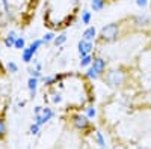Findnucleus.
Returning a JSON list of instances; mask_svg holds the SVG:
<instances>
[{
    "mask_svg": "<svg viewBox=\"0 0 151 149\" xmlns=\"http://www.w3.org/2000/svg\"><path fill=\"white\" fill-rule=\"evenodd\" d=\"M44 103L47 107H62L65 111H79L94 103L91 78L79 72H59L44 83Z\"/></svg>",
    "mask_w": 151,
    "mask_h": 149,
    "instance_id": "f257e3e1",
    "label": "nucleus"
},
{
    "mask_svg": "<svg viewBox=\"0 0 151 149\" xmlns=\"http://www.w3.org/2000/svg\"><path fill=\"white\" fill-rule=\"evenodd\" d=\"M82 0H42V23L50 32H62L77 21Z\"/></svg>",
    "mask_w": 151,
    "mask_h": 149,
    "instance_id": "f03ea898",
    "label": "nucleus"
},
{
    "mask_svg": "<svg viewBox=\"0 0 151 149\" xmlns=\"http://www.w3.org/2000/svg\"><path fill=\"white\" fill-rule=\"evenodd\" d=\"M3 5L9 23L24 30L33 23L42 0H3Z\"/></svg>",
    "mask_w": 151,
    "mask_h": 149,
    "instance_id": "7ed1b4c3",
    "label": "nucleus"
},
{
    "mask_svg": "<svg viewBox=\"0 0 151 149\" xmlns=\"http://www.w3.org/2000/svg\"><path fill=\"white\" fill-rule=\"evenodd\" d=\"M12 78L6 65L0 59V140H3L8 134V111L11 106Z\"/></svg>",
    "mask_w": 151,
    "mask_h": 149,
    "instance_id": "20e7f679",
    "label": "nucleus"
},
{
    "mask_svg": "<svg viewBox=\"0 0 151 149\" xmlns=\"http://www.w3.org/2000/svg\"><path fill=\"white\" fill-rule=\"evenodd\" d=\"M101 77H103L104 83L107 86H110V88H119V86L124 84L125 78H127V74H125L124 68L116 66V68H110V69L104 71Z\"/></svg>",
    "mask_w": 151,
    "mask_h": 149,
    "instance_id": "39448f33",
    "label": "nucleus"
},
{
    "mask_svg": "<svg viewBox=\"0 0 151 149\" xmlns=\"http://www.w3.org/2000/svg\"><path fill=\"white\" fill-rule=\"evenodd\" d=\"M70 119H71L73 127L77 131L85 133V131L91 130V120H89V118H88L85 113H82V111H74V113H71Z\"/></svg>",
    "mask_w": 151,
    "mask_h": 149,
    "instance_id": "423d86ee",
    "label": "nucleus"
},
{
    "mask_svg": "<svg viewBox=\"0 0 151 149\" xmlns=\"http://www.w3.org/2000/svg\"><path fill=\"white\" fill-rule=\"evenodd\" d=\"M8 15H6V11H5V5H3V0H0V41L3 39V36L8 30Z\"/></svg>",
    "mask_w": 151,
    "mask_h": 149,
    "instance_id": "0eeeda50",
    "label": "nucleus"
},
{
    "mask_svg": "<svg viewBox=\"0 0 151 149\" xmlns=\"http://www.w3.org/2000/svg\"><path fill=\"white\" fill-rule=\"evenodd\" d=\"M132 24L134 27L137 29H144V27H148V24H150V17L145 15V14H141V15H136L133 17L132 20Z\"/></svg>",
    "mask_w": 151,
    "mask_h": 149,
    "instance_id": "6e6552de",
    "label": "nucleus"
},
{
    "mask_svg": "<svg viewBox=\"0 0 151 149\" xmlns=\"http://www.w3.org/2000/svg\"><path fill=\"white\" fill-rule=\"evenodd\" d=\"M83 38H85V41H94L97 38V30L94 27H89L83 33Z\"/></svg>",
    "mask_w": 151,
    "mask_h": 149,
    "instance_id": "1a4fd4ad",
    "label": "nucleus"
},
{
    "mask_svg": "<svg viewBox=\"0 0 151 149\" xmlns=\"http://www.w3.org/2000/svg\"><path fill=\"white\" fill-rule=\"evenodd\" d=\"M83 113L88 116V118H95V115H97V110H95V107H94V104H88L85 108H83Z\"/></svg>",
    "mask_w": 151,
    "mask_h": 149,
    "instance_id": "9d476101",
    "label": "nucleus"
},
{
    "mask_svg": "<svg viewBox=\"0 0 151 149\" xmlns=\"http://www.w3.org/2000/svg\"><path fill=\"white\" fill-rule=\"evenodd\" d=\"M95 143H97L100 148H101V149H106V140H104L103 133H100V131L95 133Z\"/></svg>",
    "mask_w": 151,
    "mask_h": 149,
    "instance_id": "9b49d317",
    "label": "nucleus"
},
{
    "mask_svg": "<svg viewBox=\"0 0 151 149\" xmlns=\"http://www.w3.org/2000/svg\"><path fill=\"white\" fill-rule=\"evenodd\" d=\"M104 5H106L104 0H92V8H94V11H100V9H103V8H104Z\"/></svg>",
    "mask_w": 151,
    "mask_h": 149,
    "instance_id": "f8f14e48",
    "label": "nucleus"
},
{
    "mask_svg": "<svg viewBox=\"0 0 151 149\" xmlns=\"http://www.w3.org/2000/svg\"><path fill=\"white\" fill-rule=\"evenodd\" d=\"M89 20H91V14H89V12H88V11H82V21L85 24H88Z\"/></svg>",
    "mask_w": 151,
    "mask_h": 149,
    "instance_id": "ddd939ff",
    "label": "nucleus"
},
{
    "mask_svg": "<svg viewBox=\"0 0 151 149\" xmlns=\"http://www.w3.org/2000/svg\"><path fill=\"white\" fill-rule=\"evenodd\" d=\"M148 3H150V0H136V5L141 6V8H145Z\"/></svg>",
    "mask_w": 151,
    "mask_h": 149,
    "instance_id": "4468645a",
    "label": "nucleus"
},
{
    "mask_svg": "<svg viewBox=\"0 0 151 149\" xmlns=\"http://www.w3.org/2000/svg\"><path fill=\"white\" fill-rule=\"evenodd\" d=\"M137 149H150V148H145V146H141V148H137Z\"/></svg>",
    "mask_w": 151,
    "mask_h": 149,
    "instance_id": "2eb2a0df",
    "label": "nucleus"
}]
</instances>
